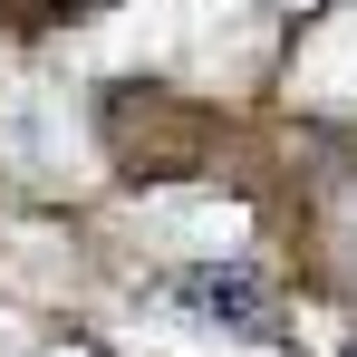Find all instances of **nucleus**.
Wrapping results in <instances>:
<instances>
[{
    "mask_svg": "<svg viewBox=\"0 0 357 357\" xmlns=\"http://www.w3.org/2000/svg\"><path fill=\"white\" fill-rule=\"evenodd\" d=\"M165 309L193 319V328H222V338H241V348L290 338L280 299H271V280H261L251 261H193V271H174V280H165Z\"/></svg>",
    "mask_w": 357,
    "mask_h": 357,
    "instance_id": "1",
    "label": "nucleus"
}]
</instances>
